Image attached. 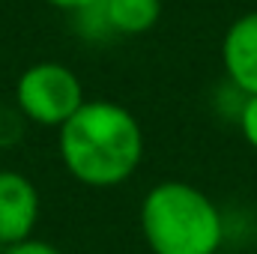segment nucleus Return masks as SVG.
Listing matches in <instances>:
<instances>
[{
  "label": "nucleus",
  "mask_w": 257,
  "mask_h": 254,
  "mask_svg": "<svg viewBox=\"0 0 257 254\" xmlns=\"http://www.w3.org/2000/svg\"><path fill=\"white\" fill-rule=\"evenodd\" d=\"M239 132L248 141V147L257 150V93L254 96H245V102L239 108Z\"/></svg>",
  "instance_id": "7"
},
{
  "label": "nucleus",
  "mask_w": 257,
  "mask_h": 254,
  "mask_svg": "<svg viewBox=\"0 0 257 254\" xmlns=\"http://www.w3.org/2000/svg\"><path fill=\"white\" fill-rule=\"evenodd\" d=\"M45 3L54 6V9H63V12H78V15H84V12L96 9L102 0H45Z\"/></svg>",
  "instance_id": "9"
},
{
  "label": "nucleus",
  "mask_w": 257,
  "mask_h": 254,
  "mask_svg": "<svg viewBox=\"0 0 257 254\" xmlns=\"http://www.w3.org/2000/svg\"><path fill=\"white\" fill-rule=\"evenodd\" d=\"M84 102L87 99L78 75L63 63H54V60L33 63L18 75L15 105L27 120L39 126L60 129Z\"/></svg>",
  "instance_id": "3"
},
{
  "label": "nucleus",
  "mask_w": 257,
  "mask_h": 254,
  "mask_svg": "<svg viewBox=\"0 0 257 254\" xmlns=\"http://www.w3.org/2000/svg\"><path fill=\"white\" fill-rule=\"evenodd\" d=\"M39 224V191L30 177L0 171V245L33 239Z\"/></svg>",
  "instance_id": "4"
},
{
  "label": "nucleus",
  "mask_w": 257,
  "mask_h": 254,
  "mask_svg": "<svg viewBox=\"0 0 257 254\" xmlns=\"http://www.w3.org/2000/svg\"><path fill=\"white\" fill-rule=\"evenodd\" d=\"M102 21L111 33L141 36L153 30L162 18V0H102Z\"/></svg>",
  "instance_id": "6"
},
{
  "label": "nucleus",
  "mask_w": 257,
  "mask_h": 254,
  "mask_svg": "<svg viewBox=\"0 0 257 254\" xmlns=\"http://www.w3.org/2000/svg\"><path fill=\"white\" fill-rule=\"evenodd\" d=\"M3 254H63V251L51 242H42V239H24V242H15V245H6Z\"/></svg>",
  "instance_id": "8"
},
{
  "label": "nucleus",
  "mask_w": 257,
  "mask_h": 254,
  "mask_svg": "<svg viewBox=\"0 0 257 254\" xmlns=\"http://www.w3.org/2000/svg\"><path fill=\"white\" fill-rule=\"evenodd\" d=\"M221 63L236 90L257 93V12L239 15L221 39Z\"/></svg>",
  "instance_id": "5"
},
{
  "label": "nucleus",
  "mask_w": 257,
  "mask_h": 254,
  "mask_svg": "<svg viewBox=\"0 0 257 254\" xmlns=\"http://www.w3.org/2000/svg\"><path fill=\"white\" fill-rule=\"evenodd\" d=\"M66 171L90 189L123 186L144 159V132L135 114L108 99L84 102L57 129Z\"/></svg>",
  "instance_id": "1"
},
{
  "label": "nucleus",
  "mask_w": 257,
  "mask_h": 254,
  "mask_svg": "<svg viewBox=\"0 0 257 254\" xmlns=\"http://www.w3.org/2000/svg\"><path fill=\"white\" fill-rule=\"evenodd\" d=\"M141 233L153 254H215L224 239V218L206 191L165 180L141 203Z\"/></svg>",
  "instance_id": "2"
}]
</instances>
